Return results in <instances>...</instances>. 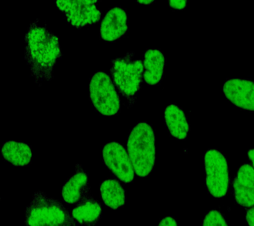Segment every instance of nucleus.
Listing matches in <instances>:
<instances>
[{
    "label": "nucleus",
    "instance_id": "19",
    "mask_svg": "<svg viewBox=\"0 0 254 226\" xmlns=\"http://www.w3.org/2000/svg\"><path fill=\"white\" fill-rule=\"evenodd\" d=\"M169 5L172 8L176 9H183L186 7L188 1L184 0H173V1H168Z\"/></svg>",
    "mask_w": 254,
    "mask_h": 226
},
{
    "label": "nucleus",
    "instance_id": "2",
    "mask_svg": "<svg viewBox=\"0 0 254 226\" xmlns=\"http://www.w3.org/2000/svg\"><path fill=\"white\" fill-rule=\"evenodd\" d=\"M25 226H77L71 212L59 200L35 192L25 208Z\"/></svg>",
    "mask_w": 254,
    "mask_h": 226
},
{
    "label": "nucleus",
    "instance_id": "23",
    "mask_svg": "<svg viewBox=\"0 0 254 226\" xmlns=\"http://www.w3.org/2000/svg\"><path fill=\"white\" fill-rule=\"evenodd\" d=\"M138 3H142V4H150L154 2L153 1H150V0H146V1H138Z\"/></svg>",
    "mask_w": 254,
    "mask_h": 226
},
{
    "label": "nucleus",
    "instance_id": "13",
    "mask_svg": "<svg viewBox=\"0 0 254 226\" xmlns=\"http://www.w3.org/2000/svg\"><path fill=\"white\" fill-rule=\"evenodd\" d=\"M166 60L163 53L158 49H148L144 53V82L150 86H156L162 81Z\"/></svg>",
    "mask_w": 254,
    "mask_h": 226
},
{
    "label": "nucleus",
    "instance_id": "3",
    "mask_svg": "<svg viewBox=\"0 0 254 226\" xmlns=\"http://www.w3.org/2000/svg\"><path fill=\"white\" fill-rule=\"evenodd\" d=\"M127 150L134 172L140 177L150 173L156 161L155 134L152 126L140 122L131 130Z\"/></svg>",
    "mask_w": 254,
    "mask_h": 226
},
{
    "label": "nucleus",
    "instance_id": "20",
    "mask_svg": "<svg viewBox=\"0 0 254 226\" xmlns=\"http://www.w3.org/2000/svg\"><path fill=\"white\" fill-rule=\"evenodd\" d=\"M158 226H178L176 220L170 216L163 218Z\"/></svg>",
    "mask_w": 254,
    "mask_h": 226
},
{
    "label": "nucleus",
    "instance_id": "4",
    "mask_svg": "<svg viewBox=\"0 0 254 226\" xmlns=\"http://www.w3.org/2000/svg\"><path fill=\"white\" fill-rule=\"evenodd\" d=\"M111 73L113 82L125 98L132 100L140 90L144 66L142 61L134 59V53L112 61Z\"/></svg>",
    "mask_w": 254,
    "mask_h": 226
},
{
    "label": "nucleus",
    "instance_id": "17",
    "mask_svg": "<svg viewBox=\"0 0 254 226\" xmlns=\"http://www.w3.org/2000/svg\"><path fill=\"white\" fill-rule=\"evenodd\" d=\"M101 198L104 204L111 209L116 210L126 201L125 190L120 182L115 179H107L101 184Z\"/></svg>",
    "mask_w": 254,
    "mask_h": 226
},
{
    "label": "nucleus",
    "instance_id": "7",
    "mask_svg": "<svg viewBox=\"0 0 254 226\" xmlns=\"http://www.w3.org/2000/svg\"><path fill=\"white\" fill-rule=\"evenodd\" d=\"M103 159L105 165L121 181L128 183L134 180V170L124 147L120 143H107L103 149Z\"/></svg>",
    "mask_w": 254,
    "mask_h": 226
},
{
    "label": "nucleus",
    "instance_id": "6",
    "mask_svg": "<svg viewBox=\"0 0 254 226\" xmlns=\"http://www.w3.org/2000/svg\"><path fill=\"white\" fill-rule=\"evenodd\" d=\"M206 184L212 197L220 198L227 193L229 170L225 156L216 150H209L204 154Z\"/></svg>",
    "mask_w": 254,
    "mask_h": 226
},
{
    "label": "nucleus",
    "instance_id": "5",
    "mask_svg": "<svg viewBox=\"0 0 254 226\" xmlns=\"http://www.w3.org/2000/svg\"><path fill=\"white\" fill-rule=\"evenodd\" d=\"M89 96L93 106L103 116H114L120 109V99L114 84L106 73H95L89 84Z\"/></svg>",
    "mask_w": 254,
    "mask_h": 226
},
{
    "label": "nucleus",
    "instance_id": "12",
    "mask_svg": "<svg viewBox=\"0 0 254 226\" xmlns=\"http://www.w3.org/2000/svg\"><path fill=\"white\" fill-rule=\"evenodd\" d=\"M128 30V17L121 7H114L106 13L100 28L101 39L115 41L121 38Z\"/></svg>",
    "mask_w": 254,
    "mask_h": 226
},
{
    "label": "nucleus",
    "instance_id": "15",
    "mask_svg": "<svg viewBox=\"0 0 254 226\" xmlns=\"http://www.w3.org/2000/svg\"><path fill=\"white\" fill-rule=\"evenodd\" d=\"M165 122L169 132L174 138L185 140L190 132V125L184 110L176 104L166 107L164 114Z\"/></svg>",
    "mask_w": 254,
    "mask_h": 226
},
{
    "label": "nucleus",
    "instance_id": "8",
    "mask_svg": "<svg viewBox=\"0 0 254 226\" xmlns=\"http://www.w3.org/2000/svg\"><path fill=\"white\" fill-rule=\"evenodd\" d=\"M95 1H57V7L64 13L73 26L81 27L93 24L100 19L101 13Z\"/></svg>",
    "mask_w": 254,
    "mask_h": 226
},
{
    "label": "nucleus",
    "instance_id": "14",
    "mask_svg": "<svg viewBox=\"0 0 254 226\" xmlns=\"http://www.w3.org/2000/svg\"><path fill=\"white\" fill-rule=\"evenodd\" d=\"M71 214L77 224L82 226H94L101 219L102 206L98 200L89 195L73 208Z\"/></svg>",
    "mask_w": 254,
    "mask_h": 226
},
{
    "label": "nucleus",
    "instance_id": "22",
    "mask_svg": "<svg viewBox=\"0 0 254 226\" xmlns=\"http://www.w3.org/2000/svg\"><path fill=\"white\" fill-rule=\"evenodd\" d=\"M248 158L251 160L252 166L254 168V149H250L248 152Z\"/></svg>",
    "mask_w": 254,
    "mask_h": 226
},
{
    "label": "nucleus",
    "instance_id": "9",
    "mask_svg": "<svg viewBox=\"0 0 254 226\" xmlns=\"http://www.w3.org/2000/svg\"><path fill=\"white\" fill-rule=\"evenodd\" d=\"M226 98L241 110L254 112V81L250 79L231 78L222 87Z\"/></svg>",
    "mask_w": 254,
    "mask_h": 226
},
{
    "label": "nucleus",
    "instance_id": "1",
    "mask_svg": "<svg viewBox=\"0 0 254 226\" xmlns=\"http://www.w3.org/2000/svg\"><path fill=\"white\" fill-rule=\"evenodd\" d=\"M59 38L37 21L30 25L25 36V59L36 82L53 78L54 67L61 57Z\"/></svg>",
    "mask_w": 254,
    "mask_h": 226
},
{
    "label": "nucleus",
    "instance_id": "16",
    "mask_svg": "<svg viewBox=\"0 0 254 226\" xmlns=\"http://www.w3.org/2000/svg\"><path fill=\"white\" fill-rule=\"evenodd\" d=\"M2 156L7 161L15 166H27L31 162V147L25 143L10 141L3 144Z\"/></svg>",
    "mask_w": 254,
    "mask_h": 226
},
{
    "label": "nucleus",
    "instance_id": "11",
    "mask_svg": "<svg viewBox=\"0 0 254 226\" xmlns=\"http://www.w3.org/2000/svg\"><path fill=\"white\" fill-rule=\"evenodd\" d=\"M234 198L243 207L254 206V168L250 164H244L238 170L233 182Z\"/></svg>",
    "mask_w": 254,
    "mask_h": 226
},
{
    "label": "nucleus",
    "instance_id": "18",
    "mask_svg": "<svg viewBox=\"0 0 254 226\" xmlns=\"http://www.w3.org/2000/svg\"><path fill=\"white\" fill-rule=\"evenodd\" d=\"M202 226H228L222 214L218 210L208 212L204 217Z\"/></svg>",
    "mask_w": 254,
    "mask_h": 226
},
{
    "label": "nucleus",
    "instance_id": "10",
    "mask_svg": "<svg viewBox=\"0 0 254 226\" xmlns=\"http://www.w3.org/2000/svg\"><path fill=\"white\" fill-rule=\"evenodd\" d=\"M89 192L88 174L81 164H77L74 173L65 182L62 190L64 201L77 205L89 196Z\"/></svg>",
    "mask_w": 254,
    "mask_h": 226
},
{
    "label": "nucleus",
    "instance_id": "21",
    "mask_svg": "<svg viewBox=\"0 0 254 226\" xmlns=\"http://www.w3.org/2000/svg\"><path fill=\"white\" fill-rule=\"evenodd\" d=\"M246 220L248 226H254V206L246 212Z\"/></svg>",
    "mask_w": 254,
    "mask_h": 226
}]
</instances>
